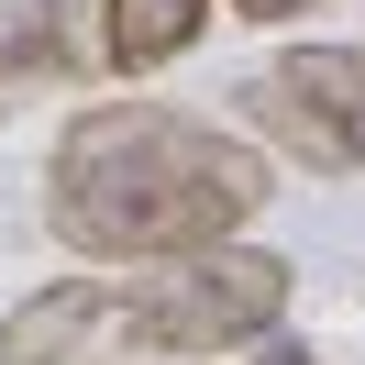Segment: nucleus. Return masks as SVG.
<instances>
[{"label":"nucleus","mask_w":365,"mask_h":365,"mask_svg":"<svg viewBox=\"0 0 365 365\" xmlns=\"http://www.w3.org/2000/svg\"><path fill=\"white\" fill-rule=\"evenodd\" d=\"M266 78L321 122V133H332L343 178H365V45H288Z\"/></svg>","instance_id":"nucleus-4"},{"label":"nucleus","mask_w":365,"mask_h":365,"mask_svg":"<svg viewBox=\"0 0 365 365\" xmlns=\"http://www.w3.org/2000/svg\"><path fill=\"white\" fill-rule=\"evenodd\" d=\"M78 67V34H67V0H0V111L45 100L56 78Z\"/></svg>","instance_id":"nucleus-6"},{"label":"nucleus","mask_w":365,"mask_h":365,"mask_svg":"<svg viewBox=\"0 0 365 365\" xmlns=\"http://www.w3.org/2000/svg\"><path fill=\"white\" fill-rule=\"evenodd\" d=\"M266 200H277V155L244 122L178 111V100H89L56 122L45 155V232L111 277L232 244Z\"/></svg>","instance_id":"nucleus-1"},{"label":"nucleus","mask_w":365,"mask_h":365,"mask_svg":"<svg viewBox=\"0 0 365 365\" xmlns=\"http://www.w3.org/2000/svg\"><path fill=\"white\" fill-rule=\"evenodd\" d=\"M210 11H222V0H100V56H111L122 78H166L210 34Z\"/></svg>","instance_id":"nucleus-5"},{"label":"nucleus","mask_w":365,"mask_h":365,"mask_svg":"<svg viewBox=\"0 0 365 365\" xmlns=\"http://www.w3.org/2000/svg\"><path fill=\"white\" fill-rule=\"evenodd\" d=\"M255 365H332V354H310V343H288V332H277V343H255Z\"/></svg>","instance_id":"nucleus-8"},{"label":"nucleus","mask_w":365,"mask_h":365,"mask_svg":"<svg viewBox=\"0 0 365 365\" xmlns=\"http://www.w3.org/2000/svg\"><path fill=\"white\" fill-rule=\"evenodd\" d=\"M122 299H133L144 343L166 365H200V354H255V343L288 332V299L299 266L277 244H210V255H166V266H122Z\"/></svg>","instance_id":"nucleus-2"},{"label":"nucleus","mask_w":365,"mask_h":365,"mask_svg":"<svg viewBox=\"0 0 365 365\" xmlns=\"http://www.w3.org/2000/svg\"><path fill=\"white\" fill-rule=\"evenodd\" d=\"M0 365H166V354L144 343L122 277H45L0 321Z\"/></svg>","instance_id":"nucleus-3"},{"label":"nucleus","mask_w":365,"mask_h":365,"mask_svg":"<svg viewBox=\"0 0 365 365\" xmlns=\"http://www.w3.org/2000/svg\"><path fill=\"white\" fill-rule=\"evenodd\" d=\"M321 0H232V23H310Z\"/></svg>","instance_id":"nucleus-7"}]
</instances>
